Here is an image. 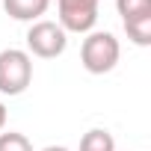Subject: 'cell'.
Masks as SVG:
<instances>
[{"label":"cell","instance_id":"obj_6","mask_svg":"<svg viewBox=\"0 0 151 151\" xmlns=\"http://www.w3.org/2000/svg\"><path fill=\"white\" fill-rule=\"evenodd\" d=\"M80 151H116V139L107 127H92L80 139Z\"/></svg>","mask_w":151,"mask_h":151},{"label":"cell","instance_id":"obj_9","mask_svg":"<svg viewBox=\"0 0 151 151\" xmlns=\"http://www.w3.org/2000/svg\"><path fill=\"white\" fill-rule=\"evenodd\" d=\"M0 151H33V142L18 130H3L0 133Z\"/></svg>","mask_w":151,"mask_h":151},{"label":"cell","instance_id":"obj_11","mask_svg":"<svg viewBox=\"0 0 151 151\" xmlns=\"http://www.w3.org/2000/svg\"><path fill=\"white\" fill-rule=\"evenodd\" d=\"M42 151H68L65 145H47V148H42Z\"/></svg>","mask_w":151,"mask_h":151},{"label":"cell","instance_id":"obj_8","mask_svg":"<svg viewBox=\"0 0 151 151\" xmlns=\"http://www.w3.org/2000/svg\"><path fill=\"white\" fill-rule=\"evenodd\" d=\"M116 9L122 21H130L139 15H151V0H116Z\"/></svg>","mask_w":151,"mask_h":151},{"label":"cell","instance_id":"obj_1","mask_svg":"<svg viewBox=\"0 0 151 151\" xmlns=\"http://www.w3.org/2000/svg\"><path fill=\"white\" fill-rule=\"evenodd\" d=\"M122 59V45L113 33L107 30H92L86 33L80 45V62L89 74H110Z\"/></svg>","mask_w":151,"mask_h":151},{"label":"cell","instance_id":"obj_3","mask_svg":"<svg viewBox=\"0 0 151 151\" xmlns=\"http://www.w3.org/2000/svg\"><path fill=\"white\" fill-rule=\"evenodd\" d=\"M68 47V33L56 21H36L27 30V53L39 59H56Z\"/></svg>","mask_w":151,"mask_h":151},{"label":"cell","instance_id":"obj_2","mask_svg":"<svg viewBox=\"0 0 151 151\" xmlns=\"http://www.w3.org/2000/svg\"><path fill=\"white\" fill-rule=\"evenodd\" d=\"M33 83V56L21 47L0 50V95H21Z\"/></svg>","mask_w":151,"mask_h":151},{"label":"cell","instance_id":"obj_7","mask_svg":"<svg viewBox=\"0 0 151 151\" xmlns=\"http://www.w3.org/2000/svg\"><path fill=\"white\" fill-rule=\"evenodd\" d=\"M122 24H124V33L133 45H139V47L151 45V15H139V18H130V21H122Z\"/></svg>","mask_w":151,"mask_h":151},{"label":"cell","instance_id":"obj_5","mask_svg":"<svg viewBox=\"0 0 151 151\" xmlns=\"http://www.w3.org/2000/svg\"><path fill=\"white\" fill-rule=\"evenodd\" d=\"M3 9H6V15L15 18V21L36 24V21H42V15L50 9V0H3Z\"/></svg>","mask_w":151,"mask_h":151},{"label":"cell","instance_id":"obj_10","mask_svg":"<svg viewBox=\"0 0 151 151\" xmlns=\"http://www.w3.org/2000/svg\"><path fill=\"white\" fill-rule=\"evenodd\" d=\"M6 116H9V113H6V104L0 101V133H3V127H6Z\"/></svg>","mask_w":151,"mask_h":151},{"label":"cell","instance_id":"obj_4","mask_svg":"<svg viewBox=\"0 0 151 151\" xmlns=\"http://www.w3.org/2000/svg\"><path fill=\"white\" fill-rule=\"evenodd\" d=\"M101 0H56V24L65 33H92Z\"/></svg>","mask_w":151,"mask_h":151}]
</instances>
